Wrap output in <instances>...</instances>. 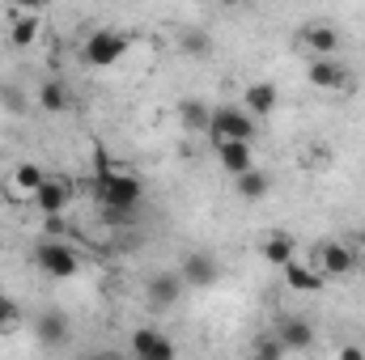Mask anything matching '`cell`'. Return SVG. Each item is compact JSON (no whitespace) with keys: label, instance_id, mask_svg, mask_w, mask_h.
Masks as SVG:
<instances>
[{"label":"cell","instance_id":"obj_1","mask_svg":"<svg viewBox=\"0 0 365 360\" xmlns=\"http://www.w3.org/2000/svg\"><path fill=\"white\" fill-rule=\"evenodd\" d=\"M140 199H145V186H140L136 174H128V170H106V174H98V203H102L110 216L136 212Z\"/></svg>","mask_w":365,"mask_h":360},{"label":"cell","instance_id":"obj_2","mask_svg":"<svg viewBox=\"0 0 365 360\" xmlns=\"http://www.w3.org/2000/svg\"><path fill=\"white\" fill-rule=\"evenodd\" d=\"M123 55H128V34H123V30H110V26L93 30L90 38H86V47H81V60H86L90 68H110V64H119Z\"/></svg>","mask_w":365,"mask_h":360},{"label":"cell","instance_id":"obj_3","mask_svg":"<svg viewBox=\"0 0 365 360\" xmlns=\"http://www.w3.org/2000/svg\"><path fill=\"white\" fill-rule=\"evenodd\" d=\"M255 115L247 106H212L208 119V136L212 140H255Z\"/></svg>","mask_w":365,"mask_h":360},{"label":"cell","instance_id":"obj_4","mask_svg":"<svg viewBox=\"0 0 365 360\" xmlns=\"http://www.w3.org/2000/svg\"><path fill=\"white\" fill-rule=\"evenodd\" d=\"M34 263H38L43 275H51V280H73V275L81 271L77 250H73L68 242H60V238H47V242L34 250Z\"/></svg>","mask_w":365,"mask_h":360},{"label":"cell","instance_id":"obj_5","mask_svg":"<svg viewBox=\"0 0 365 360\" xmlns=\"http://www.w3.org/2000/svg\"><path fill=\"white\" fill-rule=\"evenodd\" d=\"M182 275L179 271H153L149 280H145V301L153 305V309H170V305H179L182 301Z\"/></svg>","mask_w":365,"mask_h":360},{"label":"cell","instance_id":"obj_6","mask_svg":"<svg viewBox=\"0 0 365 360\" xmlns=\"http://www.w3.org/2000/svg\"><path fill=\"white\" fill-rule=\"evenodd\" d=\"M314 268L323 271V275H353V271L361 268V259H357V250L344 246V242H323V246L314 250Z\"/></svg>","mask_w":365,"mask_h":360},{"label":"cell","instance_id":"obj_7","mask_svg":"<svg viewBox=\"0 0 365 360\" xmlns=\"http://www.w3.org/2000/svg\"><path fill=\"white\" fill-rule=\"evenodd\" d=\"M182 284L187 288H212L217 280H221V268H217V259L212 255H204V250H191V255H182Z\"/></svg>","mask_w":365,"mask_h":360},{"label":"cell","instance_id":"obj_8","mask_svg":"<svg viewBox=\"0 0 365 360\" xmlns=\"http://www.w3.org/2000/svg\"><path fill=\"white\" fill-rule=\"evenodd\" d=\"M128 348H132V356H140V360H175V352H179L158 327H140Z\"/></svg>","mask_w":365,"mask_h":360},{"label":"cell","instance_id":"obj_9","mask_svg":"<svg viewBox=\"0 0 365 360\" xmlns=\"http://www.w3.org/2000/svg\"><path fill=\"white\" fill-rule=\"evenodd\" d=\"M212 149L230 174H247L255 166V140H212Z\"/></svg>","mask_w":365,"mask_h":360},{"label":"cell","instance_id":"obj_10","mask_svg":"<svg viewBox=\"0 0 365 360\" xmlns=\"http://www.w3.org/2000/svg\"><path fill=\"white\" fill-rule=\"evenodd\" d=\"M306 81H310L314 90H344V85H349V73H344L331 55H314L310 68H306Z\"/></svg>","mask_w":365,"mask_h":360},{"label":"cell","instance_id":"obj_11","mask_svg":"<svg viewBox=\"0 0 365 360\" xmlns=\"http://www.w3.org/2000/svg\"><path fill=\"white\" fill-rule=\"evenodd\" d=\"M30 199H34V208H38L43 216H56V212H64V208H68V182L43 179L34 191H30Z\"/></svg>","mask_w":365,"mask_h":360},{"label":"cell","instance_id":"obj_12","mask_svg":"<svg viewBox=\"0 0 365 360\" xmlns=\"http://www.w3.org/2000/svg\"><path fill=\"white\" fill-rule=\"evenodd\" d=\"M302 43L310 47V55H336V51H340V34H336V26H327V21H310V26L302 30Z\"/></svg>","mask_w":365,"mask_h":360},{"label":"cell","instance_id":"obj_13","mask_svg":"<svg viewBox=\"0 0 365 360\" xmlns=\"http://www.w3.org/2000/svg\"><path fill=\"white\" fill-rule=\"evenodd\" d=\"M276 339L284 344V352H306V348L314 344V331H310V322H306V318H280Z\"/></svg>","mask_w":365,"mask_h":360},{"label":"cell","instance_id":"obj_14","mask_svg":"<svg viewBox=\"0 0 365 360\" xmlns=\"http://www.w3.org/2000/svg\"><path fill=\"white\" fill-rule=\"evenodd\" d=\"M323 271L319 268H306V263H297V259H289L284 263V284L293 288V292H323Z\"/></svg>","mask_w":365,"mask_h":360},{"label":"cell","instance_id":"obj_15","mask_svg":"<svg viewBox=\"0 0 365 360\" xmlns=\"http://www.w3.org/2000/svg\"><path fill=\"white\" fill-rule=\"evenodd\" d=\"M175 43H179V51L187 60H208L212 55V34L200 30V26H182L179 34H175Z\"/></svg>","mask_w":365,"mask_h":360},{"label":"cell","instance_id":"obj_16","mask_svg":"<svg viewBox=\"0 0 365 360\" xmlns=\"http://www.w3.org/2000/svg\"><path fill=\"white\" fill-rule=\"evenodd\" d=\"M234 191H238V199H247V203H255V199H264L268 191H272V179L259 170V166H251L247 174H234Z\"/></svg>","mask_w":365,"mask_h":360},{"label":"cell","instance_id":"obj_17","mask_svg":"<svg viewBox=\"0 0 365 360\" xmlns=\"http://www.w3.org/2000/svg\"><path fill=\"white\" fill-rule=\"evenodd\" d=\"M247 110L255 115V119H264V115H272L276 102H280V93H276V85H268V81H255V85H247Z\"/></svg>","mask_w":365,"mask_h":360},{"label":"cell","instance_id":"obj_18","mask_svg":"<svg viewBox=\"0 0 365 360\" xmlns=\"http://www.w3.org/2000/svg\"><path fill=\"white\" fill-rule=\"evenodd\" d=\"M38 34H43V17H38V13H21V17H13L9 43H13V47H34Z\"/></svg>","mask_w":365,"mask_h":360},{"label":"cell","instance_id":"obj_19","mask_svg":"<svg viewBox=\"0 0 365 360\" xmlns=\"http://www.w3.org/2000/svg\"><path fill=\"white\" fill-rule=\"evenodd\" d=\"M208 119H212V106L208 102H200V97L179 102V123L187 132H208Z\"/></svg>","mask_w":365,"mask_h":360},{"label":"cell","instance_id":"obj_20","mask_svg":"<svg viewBox=\"0 0 365 360\" xmlns=\"http://www.w3.org/2000/svg\"><path fill=\"white\" fill-rule=\"evenodd\" d=\"M38 344H47V348H64V344H68V322H64V314H43V318H38Z\"/></svg>","mask_w":365,"mask_h":360},{"label":"cell","instance_id":"obj_21","mask_svg":"<svg viewBox=\"0 0 365 360\" xmlns=\"http://www.w3.org/2000/svg\"><path fill=\"white\" fill-rule=\"evenodd\" d=\"M68 102H73V93L64 81H43L38 85V106L47 110V115H60V110H68Z\"/></svg>","mask_w":365,"mask_h":360},{"label":"cell","instance_id":"obj_22","mask_svg":"<svg viewBox=\"0 0 365 360\" xmlns=\"http://www.w3.org/2000/svg\"><path fill=\"white\" fill-rule=\"evenodd\" d=\"M264 259L272 263V268H284L289 259H293V238H284V233H276L264 242Z\"/></svg>","mask_w":365,"mask_h":360},{"label":"cell","instance_id":"obj_23","mask_svg":"<svg viewBox=\"0 0 365 360\" xmlns=\"http://www.w3.org/2000/svg\"><path fill=\"white\" fill-rule=\"evenodd\" d=\"M43 179H47V174H43L34 162H21V166L13 170V186H17V191H26V195H30V191H34V186H38Z\"/></svg>","mask_w":365,"mask_h":360},{"label":"cell","instance_id":"obj_24","mask_svg":"<svg viewBox=\"0 0 365 360\" xmlns=\"http://www.w3.org/2000/svg\"><path fill=\"white\" fill-rule=\"evenodd\" d=\"M251 356L255 360H276V356H284V344H280V339H259V344L251 348Z\"/></svg>","mask_w":365,"mask_h":360},{"label":"cell","instance_id":"obj_25","mask_svg":"<svg viewBox=\"0 0 365 360\" xmlns=\"http://www.w3.org/2000/svg\"><path fill=\"white\" fill-rule=\"evenodd\" d=\"M0 106L4 110H26V97L13 90V85H0Z\"/></svg>","mask_w":365,"mask_h":360},{"label":"cell","instance_id":"obj_26","mask_svg":"<svg viewBox=\"0 0 365 360\" xmlns=\"http://www.w3.org/2000/svg\"><path fill=\"white\" fill-rule=\"evenodd\" d=\"M17 318H21V309H17V301H9V297L0 292V327H9V322L17 327Z\"/></svg>","mask_w":365,"mask_h":360},{"label":"cell","instance_id":"obj_27","mask_svg":"<svg viewBox=\"0 0 365 360\" xmlns=\"http://www.w3.org/2000/svg\"><path fill=\"white\" fill-rule=\"evenodd\" d=\"M9 4H13V9H21V13H38L47 0H9Z\"/></svg>","mask_w":365,"mask_h":360},{"label":"cell","instance_id":"obj_28","mask_svg":"<svg viewBox=\"0 0 365 360\" xmlns=\"http://www.w3.org/2000/svg\"><path fill=\"white\" fill-rule=\"evenodd\" d=\"M357 259H361V268H365V246H361V250H357Z\"/></svg>","mask_w":365,"mask_h":360},{"label":"cell","instance_id":"obj_29","mask_svg":"<svg viewBox=\"0 0 365 360\" xmlns=\"http://www.w3.org/2000/svg\"><path fill=\"white\" fill-rule=\"evenodd\" d=\"M217 4H242V0H217Z\"/></svg>","mask_w":365,"mask_h":360}]
</instances>
